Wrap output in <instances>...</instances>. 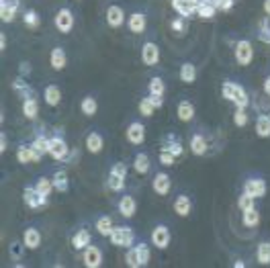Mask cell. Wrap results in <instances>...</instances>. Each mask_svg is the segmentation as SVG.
I'll return each instance as SVG.
<instances>
[{
	"instance_id": "15",
	"label": "cell",
	"mask_w": 270,
	"mask_h": 268,
	"mask_svg": "<svg viewBox=\"0 0 270 268\" xmlns=\"http://www.w3.org/2000/svg\"><path fill=\"white\" fill-rule=\"evenodd\" d=\"M160 149H166V151H170V154H172V156H176V158H180V156L184 154L182 141H180V139H178L174 133H168V135H164V137H162Z\"/></svg>"
},
{
	"instance_id": "9",
	"label": "cell",
	"mask_w": 270,
	"mask_h": 268,
	"mask_svg": "<svg viewBox=\"0 0 270 268\" xmlns=\"http://www.w3.org/2000/svg\"><path fill=\"white\" fill-rule=\"evenodd\" d=\"M82 262L86 268H100L102 266V250L98 246H88L82 250Z\"/></svg>"
},
{
	"instance_id": "43",
	"label": "cell",
	"mask_w": 270,
	"mask_h": 268,
	"mask_svg": "<svg viewBox=\"0 0 270 268\" xmlns=\"http://www.w3.org/2000/svg\"><path fill=\"white\" fill-rule=\"evenodd\" d=\"M135 248H137V254H139V264H141V268L147 266V264H149V258H151V250H149V246L141 242V244H137Z\"/></svg>"
},
{
	"instance_id": "42",
	"label": "cell",
	"mask_w": 270,
	"mask_h": 268,
	"mask_svg": "<svg viewBox=\"0 0 270 268\" xmlns=\"http://www.w3.org/2000/svg\"><path fill=\"white\" fill-rule=\"evenodd\" d=\"M153 113H156L153 102L149 100V96H143V98L139 100V115H141V117H151Z\"/></svg>"
},
{
	"instance_id": "32",
	"label": "cell",
	"mask_w": 270,
	"mask_h": 268,
	"mask_svg": "<svg viewBox=\"0 0 270 268\" xmlns=\"http://www.w3.org/2000/svg\"><path fill=\"white\" fill-rule=\"evenodd\" d=\"M232 102L238 106V109H248V104H250V96L246 92V88L242 84H236V90H234V98Z\"/></svg>"
},
{
	"instance_id": "19",
	"label": "cell",
	"mask_w": 270,
	"mask_h": 268,
	"mask_svg": "<svg viewBox=\"0 0 270 268\" xmlns=\"http://www.w3.org/2000/svg\"><path fill=\"white\" fill-rule=\"evenodd\" d=\"M49 66L56 70V72H62L66 66H68V56H66V51L64 47H53L51 53H49Z\"/></svg>"
},
{
	"instance_id": "12",
	"label": "cell",
	"mask_w": 270,
	"mask_h": 268,
	"mask_svg": "<svg viewBox=\"0 0 270 268\" xmlns=\"http://www.w3.org/2000/svg\"><path fill=\"white\" fill-rule=\"evenodd\" d=\"M151 188H153L156 195L166 197L170 193V188H172V178L166 172H156V176L151 180Z\"/></svg>"
},
{
	"instance_id": "29",
	"label": "cell",
	"mask_w": 270,
	"mask_h": 268,
	"mask_svg": "<svg viewBox=\"0 0 270 268\" xmlns=\"http://www.w3.org/2000/svg\"><path fill=\"white\" fill-rule=\"evenodd\" d=\"M149 168H151L149 156H147V154H143V151H139V154L133 158V170H135L137 174H147V172H149Z\"/></svg>"
},
{
	"instance_id": "39",
	"label": "cell",
	"mask_w": 270,
	"mask_h": 268,
	"mask_svg": "<svg viewBox=\"0 0 270 268\" xmlns=\"http://www.w3.org/2000/svg\"><path fill=\"white\" fill-rule=\"evenodd\" d=\"M256 260H258L262 266H268V264H270V242H260V244H258Z\"/></svg>"
},
{
	"instance_id": "6",
	"label": "cell",
	"mask_w": 270,
	"mask_h": 268,
	"mask_svg": "<svg viewBox=\"0 0 270 268\" xmlns=\"http://www.w3.org/2000/svg\"><path fill=\"white\" fill-rule=\"evenodd\" d=\"M53 23H56V29L60 31V33H64V35H68L72 29H74V13L70 11V9H60L58 11V15H56V19H53Z\"/></svg>"
},
{
	"instance_id": "48",
	"label": "cell",
	"mask_w": 270,
	"mask_h": 268,
	"mask_svg": "<svg viewBox=\"0 0 270 268\" xmlns=\"http://www.w3.org/2000/svg\"><path fill=\"white\" fill-rule=\"evenodd\" d=\"M158 160H160V164H162V166L170 168V166H174V162H176V156H172V154H170V151H166V149H160Z\"/></svg>"
},
{
	"instance_id": "31",
	"label": "cell",
	"mask_w": 270,
	"mask_h": 268,
	"mask_svg": "<svg viewBox=\"0 0 270 268\" xmlns=\"http://www.w3.org/2000/svg\"><path fill=\"white\" fill-rule=\"evenodd\" d=\"M242 223H244L246 227H258V225H260V211H258L256 207L242 211Z\"/></svg>"
},
{
	"instance_id": "3",
	"label": "cell",
	"mask_w": 270,
	"mask_h": 268,
	"mask_svg": "<svg viewBox=\"0 0 270 268\" xmlns=\"http://www.w3.org/2000/svg\"><path fill=\"white\" fill-rule=\"evenodd\" d=\"M234 56L240 66H250L254 62V47L248 39H240L234 43Z\"/></svg>"
},
{
	"instance_id": "30",
	"label": "cell",
	"mask_w": 270,
	"mask_h": 268,
	"mask_svg": "<svg viewBox=\"0 0 270 268\" xmlns=\"http://www.w3.org/2000/svg\"><path fill=\"white\" fill-rule=\"evenodd\" d=\"M113 219L109 217V215H100L98 219H96V223H94V229L102 236V238H109L111 236V232H113Z\"/></svg>"
},
{
	"instance_id": "49",
	"label": "cell",
	"mask_w": 270,
	"mask_h": 268,
	"mask_svg": "<svg viewBox=\"0 0 270 268\" xmlns=\"http://www.w3.org/2000/svg\"><path fill=\"white\" fill-rule=\"evenodd\" d=\"M254 197H250L248 193H242L240 197H238V207H240V211H246V209H252L254 207Z\"/></svg>"
},
{
	"instance_id": "40",
	"label": "cell",
	"mask_w": 270,
	"mask_h": 268,
	"mask_svg": "<svg viewBox=\"0 0 270 268\" xmlns=\"http://www.w3.org/2000/svg\"><path fill=\"white\" fill-rule=\"evenodd\" d=\"M35 188L43 195V197H49L53 190H56V186H53V180L51 178H47V176H41V178H37V182H35Z\"/></svg>"
},
{
	"instance_id": "24",
	"label": "cell",
	"mask_w": 270,
	"mask_h": 268,
	"mask_svg": "<svg viewBox=\"0 0 270 268\" xmlns=\"http://www.w3.org/2000/svg\"><path fill=\"white\" fill-rule=\"evenodd\" d=\"M102 147H104V137H102L98 131H90V133L86 135V149H88L90 154H100Z\"/></svg>"
},
{
	"instance_id": "2",
	"label": "cell",
	"mask_w": 270,
	"mask_h": 268,
	"mask_svg": "<svg viewBox=\"0 0 270 268\" xmlns=\"http://www.w3.org/2000/svg\"><path fill=\"white\" fill-rule=\"evenodd\" d=\"M109 240L117 248H131V246H135V234H133V229L129 225H117V227H113Z\"/></svg>"
},
{
	"instance_id": "44",
	"label": "cell",
	"mask_w": 270,
	"mask_h": 268,
	"mask_svg": "<svg viewBox=\"0 0 270 268\" xmlns=\"http://www.w3.org/2000/svg\"><path fill=\"white\" fill-rule=\"evenodd\" d=\"M125 262H127V266H129V268H141V264H139V254H137V248H135V246L127 248Z\"/></svg>"
},
{
	"instance_id": "21",
	"label": "cell",
	"mask_w": 270,
	"mask_h": 268,
	"mask_svg": "<svg viewBox=\"0 0 270 268\" xmlns=\"http://www.w3.org/2000/svg\"><path fill=\"white\" fill-rule=\"evenodd\" d=\"M176 115H178V119H180L182 123H190V121L195 119V115H197L195 104H192L190 100H180L178 106H176Z\"/></svg>"
},
{
	"instance_id": "1",
	"label": "cell",
	"mask_w": 270,
	"mask_h": 268,
	"mask_svg": "<svg viewBox=\"0 0 270 268\" xmlns=\"http://www.w3.org/2000/svg\"><path fill=\"white\" fill-rule=\"evenodd\" d=\"M125 178H127V164L117 162L113 164L109 176H106V186L111 193H121L125 188Z\"/></svg>"
},
{
	"instance_id": "60",
	"label": "cell",
	"mask_w": 270,
	"mask_h": 268,
	"mask_svg": "<svg viewBox=\"0 0 270 268\" xmlns=\"http://www.w3.org/2000/svg\"><path fill=\"white\" fill-rule=\"evenodd\" d=\"M234 266H236V268H244V266H246V264H244V262H242V260H236V262H234Z\"/></svg>"
},
{
	"instance_id": "53",
	"label": "cell",
	"mask_w": 270,
	"mask_h": 268,
	"mask_svg": "<svg viewBox=\"0 0 270 268\" xmlns=\"http://www.w3.org/2000/svg\"><path fill=\"white\" fill-rule=\"evenodd\" d=\"M170 27H172V31H176V33L180 35V33H184V29H186V19H184V17H176V19L170 23Z\"/></svg>"
},
{
	"instance_id": "13",
	"label": "cell",
	"mask_w": 270,
	"mask_h": 268,
	"mask_svg": "<svg viewBox=\"0 0 270 268\" xmlns=\"http://www.w3.org/2000/svg\"><path fill=\"white\" fill-rule=\"evenodd\" d=\"M106 25H109L111 29H119V27H123V23H125V11L119 7V5H111L109 9H106Z\"/></svg>"
},
{
	"instance_id": "54",
	"label": "cell",
	"mask_w": 270,
	"mask_h": 268,
	"mask_svg": "<svg viewBox=\"0 0 270 268\" xmlns=\"http://www.w3.org/2000/svg\"><path fill=\"white\" fill-rule=\"evenodd\" d=\"M147 96H149V100L153 102L156 109H162V106H164V98H162V96H151V94H147Z\"/></svg>"
},
{
	"instance_id": "4",
	"label": "cell",
	"mask_w": 270,
	"mask_h": 268,
	"mask_svg": "<svg viewBox=\"0 0 270 268\" xmlns=\"http://www.w3.org/2000/svg\"><path fill=\"white\" fill-rule=\"evenodd\" d=\"M56 162H64V160H68V156H70V147H68V143H66V139L64 137H49V151H47Z\"/></svg>"
},
{
	"instance_id": "22",
	"label": "cell",
	"mask_w": 270,
	"mask_h": 268,
	"mask_svg": "<svg viewBox=\"0 0 270 268\" xmlns=\"http://www.w3.org/2000/svg\"><path fill=\"white\" fill-rule=\"evenodd\" d=\"M23 244L27 246V250H37L41 246V232L37 227H27L23 232Z\"/></svg>"
},
{
	"instance_id": "50",
	"label": "cell",
	"mask_w": 270,
	"mask_h": 268,
	"mask_svg": "<svg viewBox=\"0 0 270 268\" xmlns=\"http://www.w3.org/2000/svg\"><path fill=\"white\" fill-rule=\"evenodd\" d=\"M25 248H27V246H25L23 242H13V244L9 246V250H11V258H13V260H21Z\"/></svg>"
},
{
	"instance_id": "52",
	"label": "cell",
	"mask_w": 270,
	"mask_h": 268,
	"mask_svg": "<svg viewBox=\"0 0 270 268\" xmlns=\"http://www.w3.org/2000/svg\"><path fill=\"white\" fill-rule=\"evenodd\" d=\"M234 3L236 0H215V9L217 11H221V13H227V11H232L234 9Z\"/></svg>"
},
{
	"instance_id": "16",
	"label": "cell",
	"mask_w": 270,
	"mask_h": 268,
	"mask_svg": "<svg viewBox=\"0 0 270 268\" xmlns=\"http://www.w3.org/2000/svg\"><path fill=\"white\" fill-rule=\"evenodd\" d=\"M119 213H121V217H125V219H133L135 217V213H137V201H135V197H131V195H123L121 199H119Z\"/></svg>"
},
{
	"instance_id": "51",
	"label": "cell",
	"mask_w": 270,
	"mask_h": 268,
	"mask_svg": "<svg viewBox=\"0 0 270 268\" xmlns=\"http://www.w3.org/2000/svg\"><path fill=\"white\" fill-rule=\"evenodd\" d=\"M234 90H236V82L227 80V82H223V86H221V96H223L225 100L232 102V98H234Z\"/></svg>"
},
{
	"instance_id": "20",
	"label": "cell",
	"mask_w": 270,
	"mask_h": 268,
	"mask_svg": "<svg viewBox=\"0 0 270 268\" xmlns=\"http://www.w3.org/2000/svg\"><path fill=\"white\" fill-rule=\"evenodd\" d=\"M172 209H174V213H176L178 217H188L190 213H192V201H190V197L188 195H178L174 199V203H172Z\"/></svg>"
},
{
	"instance_id": "36",
	"label": "cell",
	"mask_w": 270,
	"mask_h": 268,
	"mask_svg": "<svg viewBox=\"0 0 270 268\" xmlns=\"http://www.w3.org/2000/svg\"><path fill=\"white\" fill-rule=\"evenodd\" d=\"M80 111H82V115H86V117H94L96 111H98V102H96V98L90 96V94L84 96L82 102H80Z\"/></svg>"
},
{
	"instance_id": "37",
	"label": "cell",
	"mask_w": 270,
	"mask_h": 268,
	"mask_svg": "<svg viewBox=\"0 0 270 268\" xmlns=\"http://www.w3.org/2000/svg\"><path fill=\"white\" fill-rule=\"evenodd\" d=\"M13 90L25 100V98H31V96H35V90L29 86V82H25L23 78H17L15 82H13Z\"/></svg>"
},
{
	"instance_id": "7",
	"label": "cell",
	"mask_w": 270,
	"mask_h": 268,
	"mask_svg": "<svg viewBox=\"0 0 270 268\" xmlns=\"http://www.w3.org/2000/svg\"><path fill=\"white\" fill-rule=\"evenodd\" d=\"M141 62L147 66V68H153L160 64V47L158 43L153 41H145L143 47H141Z\"/></svg>"
},
{
	"instance_id": "59",
	"label": "cell",
	"mask_w": 270,
	"mask_h": 268,
	"mask_svg": "<svg viewBox=\"0 0 270 268\" xmlns=\"http://www.w3.org/2000/svg\"><path fill=\"white\" fill-rule=\"evenodd\" d=\"M262 9H264V15L270 19V0H264V5H262Z\"/></svg>"
},
{
	"instance_id": "28",
	"label": "cell",
	"mask_w": 270,
	"mask_h": 268,
	"mask_svg": "<svg viewBox=\"0 0 270 268\" xmlns=\"http://www.w3.org/2000/svg\"><path fill=\"white\" fill-rule=\"evenodd\" d=\"M215 13H217V9H215V5L209 3V0H203V3H199L197 11H195V15L199 19H203V21H211L215 17Z\"/></svg>"
},
{
	"instance_id": "5",
	"label": "cell",
	"mask_w": 270,
	"mask_h": 268,
	"mask_svg": "<svg viewBox=\"0 0 270 268\" xmlns=\"http://www.w3.org/2000/svg\"><path fill=\"white\" fill-rule=\"evenodd\" d=\"M170 240H172V234L168 229V225L160 223L151 229V244L158 248V250H166L170 246Z\"/></svg>"
},
{
	"instance_id": "45",
	"label": "cell",
	"mask_w": 270,
	"mask_h": 268,
	"mask_svg": "<svg viewBox=\"0 0 270 268\" xmlns=\"http://www.w3.org/2000/svg\"><path fill=\"white\" fill-rule=\"evenodd\" d=\"M258 39H260L262 43H268V45H270V19H268V17H264V19H262V23H260V33H258Z\"/></svg>"
},
{
	"instance_id": "57",
	"label": "cell",
	"mask_w": 270,
	"mask_h": 268,
	"mask_svg": "<svg viewBox=\"0 0 270 268\" xmlns=\"http://www.w3.org/2000/svg\"><path fill=\"white\" fill-rule=\"evenodd\" d=\"M264 94H266V96H270V74L264 78Z\"/></svg>"
},
{
	"instance_id": "26",
	"label": "cell",
	"mask_w": 270,
	"mask_h": 268,
	"mask_svg": "<svg viewBox=\"0 0 270 268\" xmlns=\"http://www.w3.org/2000/svg\"><path fill=\"white\" fill-rule=\"evenodd\" d=\"M207 149H209V143H207L205 135L203 133H192V137H190V151L195 156H205Z\"/></svg>"
},
{
	"instance_id": "34",
	"label": "cell",
	"mask_w": 270,
	"mask_h": 268,
	"mask_svg": "<svg viewBox=\"0 0 270 268\" xmlns=\"http://www.w3.org/2000/svg\"><path fill=\"white\" fill-rule=\"evenodd\" d=\"M254 127H256V135L258 137H262V139L270 137V117L268 115H258Z\"/></svg>"
},
{
	"instance_id": "58",
	"label": "cell",
	"mask_w": 270,
	"mask_h": 268,
	"mask_svg": "<svg viewBox=\"0 0 270 268\" xmlns=\"http://www.w3.org/2000/svg\"><path fill=\"white\" fill-rule=\"evenodd\" d=\"M5 49H7V35L0 33V51H5Z\"/></svg>"
},
{
	"instance_id": "27",
	"label": "cell",
	"mask_w": 270,
	"mask_h": 268,
	"mask_svg": "<svg viewBox=\"0 0 270 268\" xmlns=\"http://www.w3.org/2000/svg\"><path fill=\"white\" fill-rule=\"evenodd\" d=\"M90 242H92L90 232H88V229H78V232L74 234V238H72V248H74V250H84V248L90 246Z\"/></svg>"
},
{
	"instance_id": "25",
	"label": "cell",
	"mask_w": 270,
	"mask_h": 268,
	"mask_svg": "<svg viewBox=\"0 0 270 268\" xmlns=\"http://www.w3.org/2000/svg\"><path fill=\"white\" fill-rule=\"evenodd\" d=\"M178 78L184 84H195L197 82V66L190 64V62H184L180 66V70H178Z\"/></svg>"
},
{
	"instance_id": "8",
	"label": "cell",
	"mask_w": 270,
	"mask_h": 268,
	"mask_svg": "<svg viewBox=\"0 0 270 268\" xmlns=\"http://www.w3.org/2000/svg\"><path fill=\"white\" fill-rule=\"evenodd\" d=\"M23 201H25V205H27L29 209H39V207H45V205H47L49 197H43L35 186H25V190H23Z\"/></svg>"
},
{
	"instance_id": "56",
	"label": "cell",
	"mask_w": 270,
	"mask_h": 268,
	"mask_svg": "<svg viewBox=\"0 0 270 268\" xmlns=\"http://www.w3.org/2000/svg\"><path fill=\"white\" fill-rule=\"evenodd\" d=\"M7 151V133H0V154Z\"/></svg>"
},
{
	"instance_id": "55",
	"label": "cell",
	"mask_w": 270,
	"mask_h": 268,
	"mask_svg": "<svg viewBox=\"0 0 270 268\" xmlns=\"http://www.w3.org/2000/svg\"><path fill=\"white\" fill-rule=\"evenodd\" d=\"M29 72H31V66H29L27 62H23V64L19 66V74H21V76H27Z\"/></svg>"
},
{
	"instance_id": "23",
	"label": "cell",
	"mask_w": 270,
	"mask_h": 268,
	"mask_svg": "<svg viewBox=\"0 0 270 268\" xmlns=\"http://www.w3.org/2000/svg\"><path fill=\"white\" fill-rule=\"evenodd\" d=\"M43 98L49 106H58L62 102V90L58 84H47L45 90H43Z\"/></svg>"
},
{
	"instance_id": "18",
	"label": "cell",
	"mask_w": 270,
	"mask_h": 268,
	"mask_svg": "<svg viewBox=\"0 0 270 268\" xmlns=\"http://www.w3.org/2000/svg\"><path fill=\"white\" fill-rule=\"evenodd\" d=\"M127 27L133 35H143L147 29V17L143 13H133L127 17Z\"/></svg>"
},
{
	"instance_id": "41",
	"label": "cell",
	"mask_w": 270,
	"mask_h": 268,
	"mask_svg": "<svg viewBox=\"0 0 270 268\" xmlns=\"http://www.w3.org/2000/svg\"><path fill=\"white\" fill-rule=\"evenodd\" d=\"M23 23H25V27H29V29H37V27L41 25V17L37 15V11L29 9V11L23 13Z\"/></svg>"
},
{
	"instance_id": "11",
	"label": "cell",
	"mask_w": 270,
	"mask_h": 268,
	"mask_svg": "<svg viewBox=\"0 0 270 268\" xmlns=\"http://www.w3.org/2000/svg\"><path fill=\"white\" fill-rule=\"evenodd\" d=\"M41 158H43V154L37 151L33 145H21L17 149L19 164H37V162H41Z\"/></svg>"
},
{
	"instance_id": "46",
	"label": "cell",
	"mask_w": 270,
	"mask_h": 268,
	"mask_svg": "<svg viewBox=\"0 0 270 268\" xmlns=\"http://www.w3.org/2000/svg\"><path fill=\"white\" fill-rule=\"evenodd\" d=\"M37 151H41L43 156L49 151V137H45V135H37L35 139H33V143H31Z\"/></svg>"
},
{
	"instance_id": "17",
	"label": "cell",
	"mask_w": 270,
	"mask_h": 268,
	"mask_svg": "<svg viewBox=\"0 0 270 268\" xmlns=\"http://www.w3.org/2000/svg\"><path fill=\"white\" fill-rule=\"evenodd\" d=\"M19 7V0H0V19H3V23H13Z\"/></svg>"
},
{
	"instance_id": "33",
	"label": "cell",
	"mask_w": 270,
	"mask_h": 268,
	"mask_svg": "<svg viewBox=\"0 0 270 268\" xmlns=\"http://www.w3.org/2000/svg\"><path fill=\"white\" fill-rule=\"evenodd\" d=\"M23 115L33 121L37 115H39V102H37V96H31V98H25L23 100Z\"/></svg>"
},
{
	"instance_id": "14",
	"label": "cell",
	"mask_w": 270,
	"mask_h": 268,
	"mask_svg": "<svg viewBox=\"0 0 270 268\" xmlns=\"http://www.w3.org/2000/svg\"><path fill=\"white\" fill-rule=\"evenodd\" d=\"M125 135H127V141L131 145H141L145 141V125L139 121H133V123H129Z\"/></svg>"
},
{
	"instance_id": "35",
	"label": "cell",
	"mask_w": 270,
	"mask_h": 268,
	"mask_svg": "<svg viewBox=\"0 0 270 268\" xmlns=\"http://www.w3.org/2000/svg\"><path fill=\"white\" fill-rule=\"evenodd\" d=\"M53 186H56L58 193H68L70 190V180H68V172L66 170H58L53 174Z\"/></svg>"
},
{
	"instance_id": "10",
	"label": "cell",
	"mask_w": 270,
	"mask_h": 268,
	"mask_svg": "<svg viewBox=\"0 0 270 268\" xmlns=\"http://www.w3.org/2000/svg\"><path fill=\"white\" fill-rule=\"evenodd\" d=\"M266 180L264 178H260V176H254V178H248L246 182H244V193H248L250 197H254V199H262L264 195H266Z\"/></svg>"
},
{
	"instance_id": "38",
	"label": "cell",
	"mask_w": 270,
	"mask_h": 268,
	"mask_svg": "<svg viewBox=\"0 0 270 268\" xmlns=\"http://www.w3.org/2000/svg\"><path fill=\"white\" fill-rule=\"evenodd\" d=\"M147 90H149L151 96H164L166 94V84L160 76H153L149 80V84H147Z\"/></svg>"
},
{
	"instance_id": "47",
	"label": "cell",
	"mask_w": 270,
	"mask_h": 268,
	"mask_svg": "<svg viewBox=\"0 0 270 268\" xmlns=\"http://www.w3.org/2000/svg\"><path fill=\"white\" fill-rule=\"evenodd\" d=\"M248 121H250V117H248V111H246V109H238V106H236V113H234V123H236L238 127H246V125H248Z\"/></svg>"
}]
</instances>
